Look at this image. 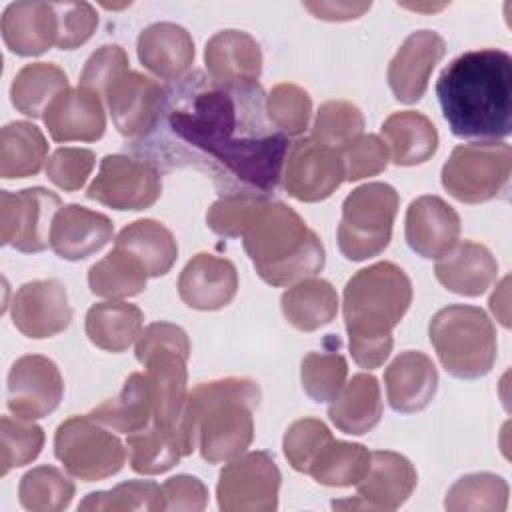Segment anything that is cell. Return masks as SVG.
I'll return each mask as SVG.
<instances>
[{"mask_svg": "<svg viewBox=\"0 0 512 512\" xmlns=\"http://www.w3.org/2000/svg\"><path fill=\"white\" fill-rule=\"evenodd\" d=\"M154 166H194L220 194L276 190L290 140L266 114L260 82L220 84L194 70L164 86L160 120L136 144Z\"/></svg>", "mask_w": 512, "mask_h": 512, "instance_id": "6da1fadb", "label": "cell"}, {"mask_svg": "<svg viewBox=\"0 0 512 512\" xmlns=\"http://www.w3.org/2000/svg\"><path fill=\"white\" fill-rule=\"evenodd\" d=\"M442 116L456 138L496 142L512 132V58L498 48L450 60L436 80Z\"/></svg>", "mask_w": 512, "mask_h": 512, "instance_id": "7a4b0ae2", "label": "cell"}, {"mask_svg": "<svg viewBox=\"0 0 512 512\" xmlns=\"http://www.w3.org/2000/svg\"><path fill=\"white\" fill-rule=\"evenodd\" d=\"M412 302V282L394 262H376L358 270L344 286V324L348 346L360 368L382 366L394 346L392 330Z\"/></svg>", "mask_w": 512, "mask_h": 512, "instance_id": "3957f363", "label": "cell"}, {"mask_svg": "<svg viewBox=\"0 0 512 512\" xmlns=\"http://www.w3.org/2000/svg\"><path fill=\"white\" fill-rule=\"evenodd\" d=\"M258 404L260 386L252 378L228 376L196 384L182 418L186 452L198 450L208 464L240 456L252 444Z\"/></svg>", "mask_w": 512, "mask_h": 512, "instance_id": "277c9868", "label": "cell"}, {"mask_svg": "<svg viewBox=\"0 0 512 512\" xmlns=\"http://www.w3.org/2000/svg\"><path fill=\"white\" fill-rule=\"evenodd\" d=\"M240 238L256 274L270 286L296 284L324 268L320 236L280 200L264 198L250 214Z\"/></svg>", "mask_w": 512, "mask_h": 512, "instance_id": "5b68a950", "label": "cell"}, {"mask_svg": "<svg viewBox=\"0 0 512 512\" xmlns=\"http://www.w3.org/2000/svg\"><path fill=\"white\" fill-rule=\"evenodd\" d=\"M134 352L136 360L146 368L144 374L148 378L154 408L152 420L158 426L176 432L184 444L182 418L188 400V334L172 322H152L140 332Z\"/></svg>", "mask_w": 512, "mask_h": 512, "instance_id": "8992f818", "label": "cell"}, {"mask_svg": "<svg viewBox=\"0 0 512 512\" xmlns=\"http://www.w3.org/2000/svg\"><path fill=\"white\" fill-rule=\"evenodd\" d=\"M428 336L440 364L454 378H482L496 362V328L478 306L452 304L438 310L428 324Z\"/></svg>", "mask_w": 512, "mask_h": 512, "instance_id": "52a82bcc", "label": "cell"}, {"mask_svg": "<svg viewBox=\"0 0 512 512\" xmlns=\"http://www.w3.org/2000/svg\"><path fill=\"white\" fill-rule=\"evenodd\" d=\"M398 204V192L386 182H368L354 188L342 202L336 232L342 256L362 262L384 252L392 238Z\"/></svg>", "mask_w": 512, "mask_h": 512, "instance_id": "ba28073f", "label": "cell"}, {"mask_svg": "<svg viewBox=\"0 0 512 512\" xmlns=\"http://www.w3.org/2000/svg\"><path fill=\"white\" fill-rule=\"evenodd\" d=\"M512 148L506 142H472L452 150L442 166L444 190L464 204H480L508 192Z\"/></svg>", "mask_w": 512, "mask_h": 512, "instance_id": "9c48e42d", "label": "cell"}, {"mask_svg": "<svg viewBox=\"0 0 512 512\" xmlns=\"http://www.w3.org/2000/svg\"><path fill=\"white\" fill-rule=\"evenodd\" d=\"M54 454L70 476L96 482L118 474L128 452L110 428L84 414L70 416L56 428Z\"/></svg>", "mask_w": 512, "mask_h": 512, "instance_id": "30bf717a", "label": "cell"}, {"mask_svg": "<svg viewBox=\"0 0 512 512\" xmlns=\"http://www.w3.org/2000/svg\"><path fill=\"white\" fill-rule=\"evenodd\" d=\"M280 470L264 450L242 452L226 462L216 484L222 512H272L278 508Z\"/></svg>", "mask_w": 512, "mask_h": 512, "instance_id": "8fae6325", "label": "cell"}, {"mask_svg": "<svg viewBox=\"0 0 512 512\" xmlns=\"http://www.w3.org/2000/svg\"><path fill=\"white\" fill-rule=\"evenodd\" d=\"M162 194L158 166L144 158L108 154L90 182L86 196L114 210H146Z\"/></svg>", "mask_w": 512, "mask_h": 512, "instance_id": "7c38bea8", "label": "cell"}, {"mask_svg": "<svg viewBox=\"0 0 512 512\" xmlns=\"http://www.w3.org/2000/svg\"><path fill=\"white\" fill-rule=\"evenodd\" d=\"M62 200L42 186L18 192H0V240L24 254H36L50 246V230Z\"/></svg>", "mask_w": 512, "mask_h": 512, "instance_id": "4fadbf2b", "label": "cell"}, {"mask_svg": "<svg viewBox=\"0 0 512 512\" xmlns=\"http://www.w3.org/2000/svg\"><path fill=\"white\" fill-rule=\"evenodd\" d=\"M284 190L300 202H320L346 180L342 152L312 138L290 142L282 166Z\"/></svg>", "mask_w": 512, "mask_h": 512, "instance_id": "5bb4252c", "label": "cell"}, {"mask_svg": "<svg viewBox=\"0 0 512 512\" xmlns=\"http://www.w3.org/2000/svg\"><path fill=\"white\" fill-rule=\"evenodd\" d=\"M64 396V380L54 360L42 354L20 356L8 372L6 404L14 416L38 420L52 414Z\"/></svg>", "mask_w": 512, "mask_h": 512, "instance_id": "9a60e30c", "label": "cell"}, {"mask_svg": "<svg viewBox=\"0 0 512 512\" xmlns=\"http://www.w3.org/2000/svg\"><path fill=\"white\" fill-rule=\"evenodd\" d=\"M164 88L140 72L128 70L104 92L116 130L132 144L148 138L160 120Z\"/></svg>", "mask_w": 512, "mask_h": 512, "instance_id": "2e32d148", "label": "cell"}, {"mask_svg": "<svg viewBox=\"0 0 512 512\" xmlns=\"http://www.w3.org/2000/svg\"><path fill=\"white\" fill-rule=\"evenodd\" d=\"M416 484L418 472L406 456L392 450H376L370 452L366 476L356 484V498L334 500L332 508L396 510L412 496Z\"/></svg>", "mask_w": 512, "mask_h": 512, "instance_id": "e0dca14e", "label": "cell"}, {"mask_svg": "<svg viewBox=\"0 0 512 512\" xmlns=\"http://www.w3.org/2000/svg\"><path fill=\"white\" fill-rule=\"evenodd\" d=\"M10 314L14 328L26 338H52L72 322L66 286L56 278L26 282L16 290Z\"/></svg>", "mask_w": 512, "mask_h": 512, "instance_id": "ac0fdd59", "label": "cell"}, {"mask_svg": "<svg viewBox=\"0 0 512 512\" xmlns=\"http://www.w3.org/2000/svg\"><path fill=\"white\" fill-rule=\"evenodd\" d=\"M444 54L446 42L438 32L416 30L408 34L390 60L386 72L394 98L402 104L418 102L428 88L432 70Z\"/></svg>", "mask_w": 512, "mask_h": 512, "instance_id": "d6986e66", "label": "cell"}, {"mask_svg": "<svg viewBox=\"0 0 512 512\" xmlns=\"http://www.w3.org/2000/svg\"><path fill=\"white\" fill-rule=\"evenodd\" d=\"M404 238L418 256L438 260L460 242V216L440 196H420L406 210Z\"/></svg>", "mask_w": 512, "mask_h": 512, "instance_id": "ffe728a7", "label": "cell"}, {"mask_svg": "<svg viewBox=\"0 0 512 512\" xmlns=\"http://www.w3.org/2000/svg\"><path fill=\"white\" fill-rule=\"evenodd\" d=\"M176 288L188 308L214 312L234 300L238 292V272L228 258L200 252L182 268Z\"/></svg>", "mask_w": 512, "mask_h": 512, "instance_id": "44dd1931", "label": "cell"}, {"mask_svg": "<svg viewBox=\"0 0 512 512\" xmlns=\"http://www.w3.org/2000/svg\"><path fill=\"white\" fill-rule=\"evenodd\" d=\"M114 234L112 220L80 204L62 206L52 222L50 248L62 260L78 262L100 252Z\"/></svg>", "mask_w": 512, "mask_h": 512, "instance_id": "7402d4cb", "label": "cell"}, {"mask_svg": "<svg viewBox=\"0 0 512 512\" xmlns=\"http://www.w3.org/2000/svg\"><path fill=\"white\" fill-rule=\"evenodd\" d=\"M54 142H96L104 136L106 114L98 94L78 86L60 92L44 112Z\"/></svg>", "mask_w": 512, "mask_h": 512, "instance_id": "603a6c76", "label": "cell"}, {"mask_svg": "<svg viewBox=\"0 0 512 512\" xmlns=\"http://www.w3.org/2000/svg\"><path fill=\"white\" fill-rule=\"evenodd\" d=\"M384 384L390 408L400 414H414L432 402L438 388V370L424 352L406 350L388 364Z\"/></svg>", "mask_w": 512, "mask_h": 512, "instance_id": "cb8c5ba5", "label": "cell"}, {"mask_svg": "<svg viewBox=\"0 0 512 512\" xmlns=\"http://www.w3.org/2000/svg\"><path fill=\"white\" fill-rule=\"evenodd\" d=\"M138 60L146 70L166 82L190 72L194 62V40L190 32L174 22H154L136 40Z\"/></svg>", "mask_w": 512, "mask_h": 512, "instance_id": "d4e9b609", "label": "cell"}, {"mask_svg": "<svg viewBox=\"0 0 512 512\" xmlns=\"http://www.w3.org/2000/svg\"><path fill=\"white\" fill-rule=\"evenodd\" d=\"M204 64L208 76L220 84H250L260 78L262 50L248 32L228 28L206 42Z\"/></svg>", "mask_w": 512, "mask_h": 512, "instance_id": "484cf974", "label": "cell"}, {"mask_svg": "<svg viewBox=\"0 0 512 512\" xmlns=\"http://www.w3.org/2000/svg\"><path fill=\"white\" fill-rule=\"evenodd\" d=\"M2 38L6 48L18 56H40L58 38L54 2H12L2 14Z\"/></svg>", "mask_w": 512, "mask_h": 512, "instance_id": "4316f807", "label": "cell"}, {"mask_svg": "<svg viewBox=\"0 0 512 512\" xmlns=\"http://www.w3.org/2000/svg\"><path fill=\"white\" fill-rule=\"evenodd\" d=\"M434 274L438 282L454 294L480 296L496 280L498 262L484 244L462 240L436 260Z\"/></svg>", "mask_w": 512, "mask_h": 512, "instance_id": "83f0119b", "label": "cell"}, {"mask_svg": "<svg viewBox=\"0 0 512 512\" xmlns=\"http://www.w3.org/2000/svg\"><path fill=\"white\" fill-rule=\"evenodd\" d=\"M330 422L344 434L362 436L382 418L380 384L372 374L352 376L328 406Z\"/></svg>", "mask_w": 512, "mask_h": 512, "instance_id": "f1b7e54d", "label": "cell"}, {"mask_svg": "<svg viewBox=\"0 0 512 512\" xmlns=\"http://www.w3.org/2000/svg\"><path fill=\"white\" fill-rule=\"evenodd\" d=\"M388 154L396 166H416L434 156L438 132L432 120L414 110L390 114L380 128Z\"/></svg>", "mask_w": 512, "mask_h": 512, "instance_id": "f546056e", "label": "cell"}, {"mask_svg": "<svg viewBox=\"0 0 512 512\" xmlns=\"http://www.w3.org/2000/svg\"><path fill=\"white\" fill-rule=\"evenodd\" d=\"M144 314L136 304L124 300H106L90 306L84 330L88 340L106 352H124L140 336Z\"/></svg>", "mask_w": 512, "mask_h": 512, "instance_id": "4dcf8cb0", "label": "cell"}, {"mask_svg": "<svg viewBox=\"0 0 512 512\" xmlns=\"http://www.w3.org/2000/svg\"><path fill=\"white\" fill-rule=\"evenodd\" d=\"M116 248L132 254L146 270L148 278L164 276L178 258L174 234L158 220L140 218L124 226L116 236Z\"/></svg>", "mask_w": 512, "mask_h": 512, "instance_id": "1f68e13d", "label": "cell"}, {"mask_svg": "<svg viewBox=\"0 0 512 512\" xmlns=\"http://www.w3.org/2000/svg\"><path fill=\"white\" fill-rule=\"evenodd\" d=\"M280 308L290 326L300 332H314L336 318V288L322 278H304L284 290Z\"/></svg>", "mask_w": 512, "mask_h": 512, "instance_id": "d6a6232c", "label": "cell"}, {"mask_svg": "<svg viewBox=\"0 0 512 512\" xmlns=\"http://www.w3.org/2000/svg\"><path fill=\"white\" fill-rule=\"evenodd\" d=\"M152 414V394L148 378L142 372L130 374L114 398L88 412V416L102 426L126 436L146 428L152 422Z\"/></svg>", "mask_w": 512, "mask_h": 512, "instance_id": "836d02e7", "label": "cell"}, {"mask_svg": "<svg viewBox=\"0 0 512 512\" xmlns=\"http://www.w3.org/2000/svg\"><path fill=\"white\" fill-rule=\"evenodd\" d=\"M48 142L42 130L26 120L10 122L0 132V176L4 180L36 176L46 160Z\"/></svg>", "mask_w": 512, "mask_h": 512, "instance_id": "e575fe53", "label": "cell"}, {"mask_svg": "<svg viewBox=\"0 0 512 512\" xmlns=\"http://www.w3.org/2000/svg\"><path fill=\"white\" fill-rule=\"evenodd\" d=\"M66 88L68 76L60 66L52 62H32L16 72L10 84V100L24 116L44 118L46 108Z\"/></svg>", "mask_w": 512, "mask_h": 512, "instance_id": "d590c367", "label": "cell"}, {"mask_svg": "<svg viewBox=\"0 0 512 512\" xmlns=\"http://www.w3.org/2000/svg\"><path fill=\"white\" fill-rule=\"evenodd\" d=\"M146 280L148 274L144 266L132 254L116 246L88 270L90 292L108 300L140 294L146 288Z\"/></svg>", "mask_w": 512, "mask_h": 512, "instance_id": "8d00e7d4", "label": "cell"}, {"mask_svg": "<svg viewBox=\"0 0 512 512\" xmlns=\"http://www.w3.org/2000/svg\"><path fill=\"white\" fill-rule=\"evenodd\" d=\"M126 448L130 468L144 476L168 472L182 456H186L182 438L176 432L158 426L154 420L146 428L128 434Z\"/></svg>", "mask_w": 512, "mask_h": 512, "instance_id": "74e56055", "label": "cell"}, {"mask_svg": "<svg viewBox=\"0 0 512 512\" xmlns=\"http://www.w3.org/2000/svg\"><path fill=\"white\" fill-rule=\"evenodd\" d=\"M368 466L370 452L366 446L332 438L320 450L308 474L322 486L346 488L356 486L366 476Z\"/></svg>", "mask_w": 512, "mask_h": 512, "instance_id": "f35d334b", "label": "cell"}, {"mask_svg": "<svg viewBox=\"0 0 512 512\" xmlns=\"http://www.w3.org/2000/svg\"><path fill=\"white\" fill-rule=\"evenodd\" d=\"M74 482L56 466H36L18 484V500L28 512H60L74 498Z\"/></svg>", "mask_w": 512, "mask_h": 512, "instance_id": "ab89813d", "label": "cell"}, {"mask_svg": "<svg viewBox=\"0 0 512 512\" xmlns=\"http://www.w3.org/2000/svg\"><path fill=\"white\" fill-rule=\"evenodd\" d=\"M508 482L492 472H474L458 478L446 492L444 508L450 512H504L508 506Z\"/></svg>", "mask_w": 512, "mask_h": 512, "instance_id": "60d3db41", "label": "cell"}, {"mask_svg": "<svg viewBox=\"0 0 512 512\" xmlns=\"http://www.w3.org/2000/svg\"><path fill=\"white\" fill-rule=\"evenodd\" d=\"M348 362L336 350L308 352L300 364V380L306 396L318 404L330 402L346 384Z\"/></svg>", "mask_w": 512, "mask_h": 512, "instance_id": "b9f144b4", "label": "cell"}, {"mask_svg": "<svg viewBox=\"0 0 512 512\" xmlns=\"http://www.w3.org/2000/svg\"><path fill=\"white\" fill-rule=\"evenodd\" d=\"M364 130V116L360 108L348 100L324 102L312 124V140L342 152Z\"/></svg>", "mask_w": 512, "mask_h": 512, "instance_id": "7bdbcfd3", "label": "cell"}, {"mask_svg": "<svg viewBox=\"0 0 512 512\" xmlns=\"http://www.w3.org/2000/svg\"><path fill=\"white\" fill-rule=\"evenodd\" d=\"M78 510L86 512H126V510H164L162 504V488L152 480H128L112 490L90 492L80 504Z\"/></svg>", "mask_w": 512, "mask_h": 512, "instance_id": "ee69618b", "label": "cell"}, {"mask_svg": "<svg viewBox=\"0 0 512 512\" xmlns=\"http://www.w3.org/2000/svg\"><path fill=\"white\" fill-rule=\"evenodd\" d=\"M44 446V430L34 420L2 416L0 420V474L20 468L38 458Z\"/></svg>", "mask_w": 512, "mask_h": 512, "instance_id": "f6af8a7d", "label": "cell"}, {"mask_svg": "<svg viewBox=\"0 0 512 512\" xmlns=\"http://www.w3.org/2000/svg\"><path fill=\"white\" fill-rule=\"evenodd\" d=\"M266 114L276 130L290 136H300L310 122L312 98L292 82L276 84L266 96Z\"/></svg>", "mask_w": 512, "mask_h": 512, "instance_id": "bcb514c9", "label": "cell"}, {"mask_svg": "<svg viewBox=\"0 0 512 512\" xmlns=\"http://www.w3.org/2000/svg\"><path fill=\"white\" fill-rule=\"evenodd\" d=\"M332 432L318 418H300L294 420L282 440V450L288 464L302 474H308L312 462L320 454V450L332 440Z\"/></svg>", "mask_w": 512, "mask_h": 512, "instance_id": "7dc6e473", "label": "cell"}, {"mask_svg": "<svg viewBox=\"0 0 512 512\" xmlns=\"http://www.w3.org/2000/svg\"><path fill=\"white\" fill-rule=\"evenodd\" d=\"M264 198L270 196L256 192L220 194V198L206 212V224L218 236L240 238L250 214Z\"/></svg>", "mask_w": 512, "mask_h": 512, "instance_id": "c3c4849f", "label": "cell"}, {"mask_svg": "<svg viewBox=\"0 0 512 512\" xmlns=\"http://www.w3.org/2000/svg\"><path fill=\"white\" fill-rule=\"evenodd\" d=\"M96 164V154L88 148L62 146L56 148L46 162L48 180L64 192L80 190Z\"/></svg>", "mask_w": 512, "mask_h": 512, "instance_id": "681fc988", "label": "cell"}, {"mask_svg": "<svg viewBox=\"0 0 512 512\" xmlns=\"http://www.w3.org/2000/svg\"><path fill=\"white\" fill-rule=\"evenodd\" d=\"M346 180L356 182L386 170L390 154L384 140L376 134H360L342 150Z\"/></svg>", "mask_w": 512, "mask_h": 512, "instance_id": "f907efd6", "label": "cell"}, {"mask_svg": "<svg viewBox=\"0 0 512 512\" xmlns=\"http://www.w3.org/2000/svg\"><path fill=\"white\" fill-rule=\"evenodd\" d=\"M58 18L56 46L60 50H74L88 42L98 26V14L88 2H54Z\"/></svg>", "mask_w": 512, "mask_h": 512, "instance_id": "816d5d0a", "label": "cell"}, {"mask_svg": "<svg viewBox=\"0 0 512 512\" xmlns=\"http://www.w3.org/2000/svg\"><path fill=\"white\" fill-rule=\"evenodd\" d=\"M128 70V56L124 48L118 44H104L86 60L78 86L104 96L108 86Z\"/></svg>", "mask_w": 512, "mask_h": 512, "instance_id": "f5cc1de1", "label": "cell"}, {"mask_svg": "<svg viewBox=\"0 0 512 512\" xmlns=\"http://www.w3.org/2000/svg\"><path fill=\"white\" fill-rule=\"evenodd\" d=\"M160 488L164 510L202 512L208 504V488L196 476L176 474L168 478Z\"/></svg>", "mask_w": 512, "mask_h": 512, "instance_id": "db71d44e", "label": "cell"}, {"mask_svg": "<svg viewBox=\"0 0 512 512\" xmlns=\"http://www.w3.org/2000/svg\"><path fill=\"white\" fill-rule=\"evenodd\" d=\"M308 12H312L318 20L328 22H344L360 18L364 12L370 10V2H304L302 4Z\"/></svg>", "mask_w": 512, "mask_h": 512, "instance_id": "11a10c76", "label": "cell"}, {"mask_svg": "<svg viewBox=\"0 0 512 512\" xmlns=\"http://www.w3.org/2000/svg\"><path fill=\"white\" fill-rule=\"evenodd\" d=\"M508 282H510L508 276L502 278V282L498 284V288L490 296V310L500 320V324L504 328L510 326V316H508Z\"/></svg>", "mask_w": 512, "mask_h": 512, "instance_id": "9f6ffc18", "label": "cell"}]
</instances>
